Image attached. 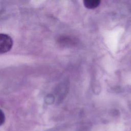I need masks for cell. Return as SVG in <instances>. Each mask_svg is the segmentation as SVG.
I'll return each mask as SVG.
<instances>
[{
	"mask_svg": "<svg viewBox=\"0 0 131 131\" xmlns=\"http://www.w3.org/2000/svg\"><path fill=\"white\" fill-rule=\"evenodd\" d=\"M13 46V40L8 35L0 33V54L9 51Z\"/></svg>",
	"mask_w": 131,
	"mask_h": 131,
	"instance_id": "obj_1",
	"label": "cell"
},
{
	"mask_svg": "<svg viewBox=\"0 0 131 131\" xmlns=\"http://www.w3.org/2000/svg\"><path fill=\"white\" fill-rule=\"evenodd\" d=\"M5 120V116L4 112L0 109V126L4 124Z\"/></svg>",
	"mask_w": 131,
	"mask_h": 131,
	"instance_id": "obj_3",
	"label": "cell"
},
{
	"mask_svg": "<svg viewBox=\"0 0 131 131\" xmlns=\"http://www.w3.org/2000/svg\"><path fill=\"white\" fill-rule=\"evenodd\" d=\"M100 3V1L98 0H86L83 1L85 7L89 9L95 8L99 5Z\"/></svg>",
	"mask_w": 131,
	"mask_h": 131,
	"instance_id": "obj_2",
	"label": "cell"
}]
</instances>
